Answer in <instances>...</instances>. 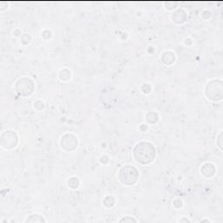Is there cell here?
<instances>
[{
	"label": "cell",
	"instance_id": "obj_1",
	"mask_svg": "<svg viewBox=\"0 0 223 223\" xmlns=\"http://www.w3.org/2000/svg\"><path fill=\"white\" fill-rule=\"evenodd\" d=\"M154 146L149 142H140L136 145L133 150V157L137 162L141 164H149L155 158Z\"/></svg>",
	"mask_w": 223,
	"mask_h": 223
},
{
	"label": "cell",
	"instance_id": "obj_2",
	"mask_svg": "<svg viewBox=\"0 0 223 223\" xmlns=\"http://www.w3.org/2000/svg\"><path fill=\"white\" fill-rule=\"evenodd\" d=\"M24 222H45V220L41 215L32 214L24 220Z\"/></svg>",
	"mask_w": 223,
	"mask_h": 223
},
{
	"label": "cell",
	"instance_id": "obj_3",
	"mask_svg": "<svg viewBox=\"0 0 223 223\" xmlns=\"http://www.w3.org/2000/svg\"><path fill=\"white\" fill-rule=\"evenodd\" d=\"M119 221H120V222H133V221L136 222L137 220L134 219V218L132 217V216H126V217H124V218L120 219Z\"/></svg>",
	"mask_w": 223,
	"mask_h": 223
},
{
	"label": "cell",
	"instance_id": "obj_4",
	"mask_svg": "<svg viewBox=\"0 0 223 223\" xmlns=\"http://www.w3.org/2000/svg\"><path fill=\"white\" fill-rule=\"evenodd\" d=\"M184 220H185V221H187V222H189V221H190L188 219H181V220H179V221H181V222H182V221H184Z\"/></svg>",
	"mask_w": 223,
	"mask_h": 223
}]
</instances>
